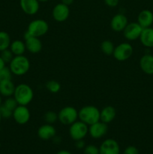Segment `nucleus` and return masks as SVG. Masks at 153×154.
Here are the masks:
<instances>
[{"mask_svg": "<svg viewBox=\"0 0 153 154\" xmlns=\"http://www.w3.org/2000/svg\"><path fill=\"white\" fill-rule=\"evenodd\" d=\"M100 111L95 106L87 105L82 107L78 111V117L80 121L91 126L100 120Z\"/></svg>", "mask_w": 153, "mask_h": 154, "instance_id": "1", "label": "nucleus"}, {"mask_svg": "<svg viewBox=\"0 0 153 154\" xmlns=\"http://www.w3.org/2000/svg\"><path fill=\"white\" fill-rule=\"evenodd\" d=\"M13 96L18 105L26 106L33 99L34 93L30 86L26 84H21L15 87Z\"/></svg>", "mask_w": 153, "mask_h": 154, "instance_id": "2", "label": "nucleus"}, {"mask_svg": "<svg viewBox=\"0 0 153 154\" xmlns=\"http://www.w3.org/2000/svg\"><path fill=\"white\" fill-rule=\"evenodd\" d=\"M30 63L25 56H16L10 63V69L15 75H23L28 72Z\"/></svg>", "mask_w": 153, "mask_h": 154, "instance_id": "3", "label": "nucleus"}, {"mask_svg": "<svg viewBox=\"0 0 153 154\" xmlns=\"http://www.w3.org/2000/svg\"><path fill=\"white\" fill-rule=\"evenodd\" d=\"M49 29V25L44 20L37 19L32 21L28 26L27 32L34 37H41L44 35Z\"/></svg>", "mask_w": 153, "mask_h": 154, "instance_id": "4", "label": "nucleus"}, {"mask_svg": "<svg viewBox=\"0 0 153 154\" xmlns=\"http://www.w3.org/2000/svg\"><path fill=\"white\" fill-rule=\"evenodd\" d=\"M88 132V125L82 121H76L72 123L69 129V135L74 141L82 140Z\"/></svg>", "mask_w": 153, "mask_h": 154, "instance_id": "5", "label": "nucleus"}, {"mask_svg": "<svg viewBox=\"0 0 153 154\" xmlns=\"http://www.w3.org/2000/svg\"><path fill=\"white\" fill-rule=\"evenodd\" d=\"M78 118V111L71 106H67L60 110L58 114V120L63 125H71Z\"/></svg>", "mask_w": 153, "mask_h": 154, "instance_id": "6", "label": "nucleus"}, {"mask_svg": "<svg viewBox=\"0 0 153 154\" xmlns=\"http://www.w3.org/2000/svg\"><path fill=\"white\" fill-rule=\"evenodd\" d=\"M133 54V48L129 43H122L114 49V58L118 61H125L131 57Z\"/></svg>", "mask_w": 153, "mask_h": 154, "instance_id": "7", "label": "nucleus"}, {"mask_svg": "<svg viewBox=\"0 0 153 154\" xmlns=\"http://www.w3.org/2000/svg\"><path fill=\"white\" fill-rule=\"evenodd\" d=\"M142 27L138 23L132 22L128 23L124 29L123 30V34L124 38L129 41H134L140 38L142 31Z\"/></svg>", "mask_w": 153, "mask_h": 154, "instance_id": "8", "label": "nucleus"}, {"mask_svg": "<svg viewBox=\"0 0 153 154\" xmlns=\"http://www.w3.org/2000/svg\"><path fill=\"white\" fill-rule=\"evenodd\" d=\"M13 117L15 122L20 125H24L30 119V111L25 105H18L13 111Z\"/></svg>", "mask_w": 153, "mask_h": 154, "instance_id": "9", "label": "nucleus"}, {"mask_svg": "<svg viewBox=\"0 0 153 154\" xmlns=\"http://www.w3.org/2000/svg\"><path fill=\"white\" fill-rule=\"evenodd\" d=\"M52 17L57 22H64L68 18L70 14V9L69 6L63 4V3H58L56 5L55 7L52 9Z\"/></svg>", "mask_w": 153, "mask_h": 154, "instance_id": "10", "label": "nucleus"}, {"mask_svg": "<svg viewBox=\"0 0 153 154\" xmlns=\"http://www.w3.org/2000/svg\"><path fill=\"white\" fill-rule=\"evenodd\" d=\"M24 38H25L26 41V48L30 53H32V54H38V53L41 51L42 43L40 39H39V38L30 35L27 32H26L25 35H24Z\"/></svg>", "mask_w": 153, "mask_h": 154, "instance_id": "11", "label": "nucleus"}, {"mask_svg": "<svg viewBox=\"0 0 153 154\" xmlns=\"http://www.w3.org/2000/svg\"><path fill=\"white\" fill-rule=\"evenodd\" d=\"M120 147L116 140L109 138L102 142L99 147V154H119Z\"/></svg>", "mask_w": 153, "mask_h": 154, "instance_id": "12", "label": "nucleus"}, {"mask_svg": "<svg viewBox=\"0 0 153 154\" xmlns=\"http://www.w3.org/2000/svg\"><path fill=\"white\" fill-rule=\"evenodd\" d=\"M107 124L99 120L97 123L89 126L88 132H89L92 138L98 139V138H100L104 136L107 132Z\"/></svg>", "mask_w": 153, "mask_h": 154, "instance_id": "13", "label": "nucleus"}, {"mask_svg": "<svg viewBox=\"0 0 153 154\" xmlns=\"http://www.w3.org/2000/svg\"><path fill=\"white\" fill-rule=\"evenodd\" d=\"M20 5L22 11L28 15L35 14L40 8L38 0H20Z\"/></svg>", "mask_w": 153, "mask_h": 154, "instance_id": "14", "label": "nucleus"}, {"mask_svg": "<svg viewBox=\"0 0 153 154\" xmlns=\"http://www.w3.org/2000/svg\"><path fill=\"white\" fill-rule=\"evenodd\" d=\"M128 19L123 14H117L110 21V26L113 31L122 32L128 25Z\"/></svg>", "mask_w": 153, "mask_h": 154, "instance_id": "15", "label": "nucleus"}, {"mask_svg": "<svg viewBox=\"0 0 153 154\" xmlns=\"http://www.w3.org/2000/svg\"><path fill=\"white\" fill-rule=\"evenodd\" d=\"M56 134V130L50 124H45L40 126L38 129V135L42 140H50L54 138Z\"/></svg>", "mask_w": 153, "mask_h": 154, "instance_id": "16", "label": "nucleus"}, {"mask_svg": "<svg viewBox=\"0 0 153 154\" xmlns=\"http://www.w3.org/2000/svg\"><path fill=\"white\" fill-rule=\"evenodd\" d=\"M137 23L142 29L151 27L153 24V13L149 10H142L138 15Z\"/></svg>", "mask_w": 153, "mask_h": 154, "instance_id": "17", "label": "nucleus"}, {"mask_svg": "<svg viewBox=\"0 0 153 154\" xmlns=\"http://www.w3.org/2000/svg\"><path fill=\"white\" fill-rule=\"evenodd\" d=\"M140 67L144 73L153 75V56L145 54L140 60Z\"/></svg>", "mask_w": 153, "mask_h": 154, "instance_id": "18", "label": "nucleus"}, {"mask_svg": "<svg viewBox=\"0 0 153 154\" xmlns=\"http://www.w3.org/2000/svg\"><path fill=\"white\" fill-rule=\"evenodd\" d=\"M140 40L142 45L146 48H153V28L148 27L142 29L140 36Z\"/></svg>", "mask_w": 153, "mask_h": 154, "instance_id": "19", "label": "nucleus"}, {"mask_svg": "<svg viewBox=\"0 0 153 154\" xmlns=\"http://www.w3.org/2000/svg\"><path fill=\"white\" fill-rule=\"evenodd\" d=\"M116 115V109L112 106H106L100 113V120L105 123H109L115 119Z\"/></svg>", "mask_w": 153, "mask_h": 154, "instance_id": "20", "label": "nucleus"}, {"mask_svg": "<svg viewBox=\"0 0 153 154\" xmlns=\"http://www.w3.org/2000/svg\"><path fill=\"white\" fill-rule=\"evenodd\" d=\"M15 87L11 80L2 81L0 82V94L5 97H10L14 95Z\"/></svg>", "mask_w": 153, "mask_h": 154, "instance_id": "21", "label": "nucleus"}, {"mask_svg": "<svg viewBox=\"0 0 153 154\" xmlns=\"http://www.w3.org/2000/svg\"><path fill=\"white\" fill-rule=\"evenodd\" d=\"M10 48L11 52L15 56L23 55L24 52L26 50V45L24 42L20 40H15L12 43H10Z\"/></svg>", "mask_w": 153, "mask_h": 154, "instance_id": "22", "label": "nucleus"}, {"mask_svg": "<svg viewBox=\"0 0 153 154\" xmlns=\"http://www.w3.org/2000/svg\"><path fill=\"white\" fill-rule=\"evenodd\" d=\"M10 45V38L8 33L0 31V51L8 49Z\"/></svg>", "mask_w": 153, "mask_h": 154, "instance_id": "23", "label": "nucleus"}, {"mask_svg": "<svg viewBox=\"0 0 153 154\" xmlns=\"http://www.w3.org/2000/svg\"><path fill=\"white\" fill-rule=\"evenodd\" d=\"M100 49L105 55L110 56L113 54L115 47H114L113 43L111 41L105 40L100 45Z\"/></svg>", "mask_w": 153, "mask_h": 154, "instance_id": "24", "label": "nucleus"}, {"mask_svg": "<svg viewBox=\"0 0 153 154\" xmlns=\"http://www.w3.org/2000/svg\"><path fill=\"white\" fill-rule=\"evenodd\" d=\"M46 87L48 91H50L52 93H56L61 89V85H60L59 83L56 81H50L46 83Z\"/></svg>", "mask_w": 153, "mask_h": 154, "instance_id": "25", "label": "nucleus"}, {"mask_svg": "<svg viewBox=\"0 0 153 154\" xmlns=\"http://www.w3.org/2000/svg\"><path fill=\"white\" fill-rule=\"evenodd\" d=\"M44 119L45 122H46L48 124H52L58 120V114L54 111H47V112L45 113Z\"/></svg>", "mask_w": 153, "mask_h": 154, "instance_id": "26", "label": "nucleus"}, {"mask_svg": "<svg viewBox=\"0 0 153 154\" xmlns=\"http://www.w3.org/2000/svg\"><path fill=\"white\" fill-rule=\"evenodd\" d=\"M11 74L12 72L10 68L4 67L3 69H0V82L11 80Z\"/></svg>", "mask_w": 153, "mask_h": 154, "instance_id": "27", "label": "nucleus"}, {"mask_svg": "<svg viewBox=\"0 0 153 154\" xmlns=\"http://www.w3.org/2000/svg\"><path fill=\"white\" fill-rule=\"evenodd\" d=\"M3 105L6 107V108H8L9 110H10L11 111H14L15 110V108L18 106V103L16 101V99L14 98H11V97H8L4 102L3 103Z\"/></svg>", "mask_w": 153, "mask_h": 154, "instance_id": "28", "label": "nucleus"}, {"mask_svg": "<svg viewBox=\"0 0 153 154\" xmlns=\"http://www.w3.org/2000/svg\"><path fill=\"white\" fill-rule=\"evenodd\" d=\"M13 55V53L11 52L10 50L6 49L1 51V55H0V57H2V59L4 60L5 63H10V61H11L14 58Z\"/></svg>", "mask_w": 153, "mask_h": 154, "instance_id": "29", "label": "nucleus"}, {"mask_svg": "<svg viewBox=\"0 0 153 154\" xmlns=\"http://www.w3.org/2000/svg\"><path fill=\"white\" fill-rule=\"evenodd\" d=\"M0 114H1L2 117L4 118H9L13 115V111L9 110L8 108H6L3 104L0 105Z\"/></svg>", "mask_w": 153, "mask_h": 154, "instance_id": "30", "label": "nucleus"}, {"mask_svg": "<svg viewBox=\"0 0 153 154\" xmlns=\"http://www.w3.org/2000/svg\"><path fill=\"white\" fill-rule=\"evenodd\" d=\"M84 154H99V148L93 144H89L84 147Z\"/></svg>", "mask_w": 153, "mask_h": 154, "instance_id": "31", "label": "nucleus"}, {"mask_svg": "<svg viewBox=\"0 0 153 154\" xmlns=\"http://www.w3.org/2000/svg\"><path fill=\"white\" fill-rule=\"evenodd\" d=\"M123 154H139V151L134 146H128L124 150Z\"/></svg>", "mask_w": 153, "mask_h": 154, "instance_id": "32", "label": "nucleus"}, {"mask_svg": "<svg viewBox=\"0 0 153 154\" xmlns=\"http://www.w3.org/2000/svg\"><path fill=\"white\" fill-rule=\"evenodd\" d=\"M119 0H104V3L110 8L116 7L118 5Z\"/></svg>", "mask_w": 153, "mask_h": 154, "instance_id": "33", "label": "nucleus"}, {"mask_svg": "<svg viewBox=\"0 0 153 154\" xmlns=\"http://www.w3.org/2000/svg\"><path fill=\"white\" fill-rule=\"evenodd\" d=\"M76 147L79 149H82L85 147V144H84V141L82 140H79V141H76Z\"/></svg>", "mask_w": 153, "mask_h": 154, "instance_id": "34", "label": "nucleus"}, {"mask_svg": "<svg viewBox=\"0 0 153 154\" xmlns=\"http://www.w3.org/2000/svg\"><path fill=\"white\" fill-rule=\"evenodd\" d=\"M61 1H62V3L66 5L69 6V5H70L73 4V2L74 0H61Z\"/></svg>", "mask_w": 153, "mask_h": 154, "instance_id": "35", "label": "nucleus"}, {"mask_svg": "<svg viewBox=\"0 0 153 154\" xmlns=\"http://www.w3.org/2000/svg\"><path fill=\"white\" fill-rule=\"evenodd\" d=\"M4 67H5V63H4V60L2 59V57H0V69H3Z\"/></svg>", "mask_w": 153, "mask_h": 154, "instance_id": "36", "label": "nucleus"}, {"mask_svg": "<svg viewBox=\"0 0 153 154\" xmlns=\"http://www.w3.org/2000/svg\"><path fill=\"white\" fill-rule=\"evenodd\" d=\"M56 154H71V153H70V152H69L68 150H60V151H58Z\"/></svg>", "mask_w": 153, "mask_h": 154, "instance_id": "37", "label": "nucleus"}, {"mask_svg": "<svg viewBox=\"0 0 153 154\" xmlns=\"http://www.w3.org/2000/svg\"><path fill=\"white\" fill-rule=\"evenodd\" d=\"M49 1V0H38V2H47Z\"/></svg>", "mask_w": 153, "mask_h": 154, "instance_id": "38", "label": "nucleus"}, {"mask_svg": "<svg viewBox=\"0 0 153 154\" xmlns=\"http://www.w3.org/2000/svg\"><path fill=\"white\" fill-rule=\"evenodd\" d=\"M2 105V98H1V96H0V105Z\"/></svg>", "mask_w": 153, "mask_h": 154, "instance_id": "39", "label": "nucleus"}, {"mask_svg": "<svg viewBox=\"0 0 153 154\" xmlns=\"http://www.w3.org/2000/svg\"><path fill=\"white\" fill-rule=\"evenodd\" d=\"M1 120H2V115L1 114H0V121H1Z\"/></svg>", "mask_w": 153, "mask_h": 154, "instance_id": "40", "label": "nucleus"}]
</instances>
